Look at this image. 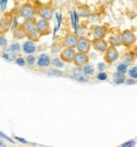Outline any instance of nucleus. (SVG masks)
Instances as JSON below:
<instances>
[{
	"label": "nucleus",
	"instance_id": "412c9836",
	"mask_svg": "<svg viewBox=\"0 0 137 147\" xmlns=\"http://www.w3.org/2000/svg\"><path fill=\"white\" fill-rule=\"evenodd\" d=\"M79 15H81V17H84V18L90 17L89 8H88V7H80V8H79Z\"/></svg>",
	"mask_w": 137,
	"mask_h": 147
},
{
	"label": "nucleus",
	"instance_id": "1a4fd4ad",
	"mask_svg": "<svg viewBox=\"0 0 137 147\" xmlns=\"http://www.w3.org/2000/svg\"><path fill=\"white\" fill-rule=\"evenodd\" d=\"M93 47H94V50L95 51H98V52H107V50H108V43H107V41L105 39H95L94 38L93 41Z\"/></svg>",
	"mask_w": 137,
	"mask_h": 147
},
{
	"label": "nucleus",
	"instance_id": "4be33fe9",
	"mask_svg": "<svg viewBox=\"0 0 137 147\" xmlns=\"http://www.w3.org/2000/svg\"><path fill=\"white\" fill-rule=\"evenodd\" d=\"M127 71H128V65L127 63H121V65H118L117 66V72L118 74H122V75H124Z\"/></svg>",
	"mask_w": 137,
	"mask_h": 147
},
{
	"label": "nucleus",
	"instance_id": "0eeeda50",
	"mask_svg": "<svg viewBox=\"0 0 137 147\" xmlns=\"http://www.w3.org/2000/svg\"><path fill=\"white\" fill-rule=\"evenodd\" d=\"M78 42H79L78 36L69 34L62 39V46L65 48H75V47H78Z\"/></svg>",
	"mask_w": 137,
	"mask_h": 147
},
{
	"label": "nucleus",
	"instance_id": "7ed1b4c3",
	"mask_svg": "<svg viewBox=\"0 0 137 147\" xmlns=\"http://www.w3.org/2000/svg\"><path fill=\"white\" fill-rule=\"evenodd\" d=\"M118 57H119V52H118V50L115 47H109L108 50H107V52L104 53V61L105 63H113L115 62V61L118 60Z\"/></svg>",
	"mask_w": 137,
	"mask_h": 147
},
{
	"label": "nucleus",
	"instance_id": "bb28decb",
	"mask_svg": "<svg viewBox=\"0 0 137 147\" xmlns=\"http://www.w3.org/2000/svg\"><path fill=\"white\" fill-rule=\"evenodd\" d=\"M15 63H17V65H19V66H26L27 61L24 60L23 57H17V59H15Z\"/></svg>",
	"mask_w": 137,
	"mask_h": 147
},
{
	"label": "nucleus",
	"instance_id": "5701e85b",
	"mask_svg": "<svg viewBox=\"0 0 137 147\" xmlns=\"http://www.w3.org/2000/svg\"><path fill=\"white\" fill-rule=\"evenodd\" d=\"M26 61H27V65L33 66L36 63V56L34 55H28V56L26 57Z\"/></svg>",
	"mask_w": 137,
	"mask_h": 147
},
{
	"label": "nucleus",
	"instance_id": "a211bd4d",
	"mask_svg": "<svg viewBox=\"0 0 137 147\" xmlns=\"http://www.w3.org/2000/svg\"><path fill=\"white\" fill-rule=\"evenodd\" d=\"M34 26H36V22L33 19H27V20H24V23L22 24V27L27 30V32H28L29 29H32Z\"/></svg>",
	"mask_w": 137,
	"mask_h": 147
},
{
	"label": "nucleus",
	"instance_id": "473e14b6",
	"mask_svg": "<svg viewBox=\"0 0 137 147\" xmlns=\"http://www.w3.org/2000/svg\"><path fill=\"white\" fill-rule=\"evenodd\" d=\"M0 46H1L3 48L7 46V39H5V37L4 36H1V38H0Z\"/></svg>",
	"mask_w": 137,
	"mask_h": 147
},
{
	"label": "nucleus",
	"instance_id": "f03ea898",
	"mask_svg": "<svg viewBox=\"0 0 137 147\" xmlns=\"http://www.w3.org/2000/svg\"><path fill=\"white\" fill-rule=\"evenodd\" d=\"M93 47V42L90 39H88L86 37H80L78 42V52H83V53H88L90 51V48Z\"/></svg>",
	"mask_w": 137,
	"mask_h": 147
},
{
	"label": "nucleus",
	"instance_id": "72a5a7b5",
	"mask_svg": "<svg viewBox=\"0 0 137 147\" xmlns=\"http://www.w3.org/2000/svg\"><path fill=\"white\" fill-rule=\"evenodd\" d=\"M48 75H56V76H61L62 74L60 71H57V70H52V71H48Z\"/></svg>",
	"mask_w": 137,
	"mask_h": 147
},
{
	"label": "nucleus",
	"instance_id": "f8f14e48",
	"mask_svg": "<svg viewBox=\"0 0 137 147\" xmlns=\"http://www.w3.org/2000/svg\"><path fill=\"white\" fill-rule=\"evenodd\" d=\"M88 62H89V56H88V53L78 52V55H76V57H75V61H74L75 65L76 66H85V65H88Z\"/></svg>",
	"mask_w": 137,
	"mask_h": 147
},
{
	"label": "nucleus",
	"instance_id": "20e7f679",
	"mask_svg": "<svg viewBox=\"0 0 137 147\" xmlns=\"http://www.w3.org/2000/svg\"><path fill=\"white\" fill-rule=\"evenodd\" d=\"M37 13L42 19L51 20V18L53 17V9L50 5H39L37 9Z\"/></svg>",
	"mask_w": 137,
	"mask_h": 147
},
{
	"label": "nucleus",
	"instance_id": "393cba45",
	"mask_svg": "<svg viewBox=\"0 0 137 147\" xmlns=\"http://www.w3.org/2000/svg\"><path fill=\"white\" fill-rule=\"evenodd\" d=\"M136 57L133 56V53H128L126 57H124V63H132L135 61Z\"/></svg>",
	"mask_w": 137,
	"mask_h": 147
},
{
	"label": "nucleus",
	"instance_id": "9d476101",
	"mask_svg": "<svg viewBox=\"0 0 137 147\" xmlns=\"http://www.w3.org/2000/svg\"><path fill=\"white\" fill-rule=\"evenodd\" d=\"M91 34L94 36L95 39H104L107 34V28L103 26H94L91 29Z\"/></svg>",
	"mask_w": 137,
	"mask_h": 147
},
{
	"label": "nucleus",
	"instance_id": "9b49d317",
	"mask_svg": "<svg viewBox=\"0 0 137 147\" xmlns=\"http://www.w3.org/2000/svg\"><path fill=\"white\" fill-rule=\"evenodd\" d=\"M51 61L52 60L50 59L47 53H41L37 59V67L38 69H46L47 66L51 65Z\"/></svg>",
	"mask_w": 137,
	"mask_h": 147
},
{
	"label": "nucleus",
	"instance_id": "f3484780",
	"mask_svg": "<svg viewBox=\"0 0 137 147\" xmlns=\"http://www.w3.org/2000/svg\"><path fill=\"white\" fill-rule=\"evenodd\" d=\"M127 80H126V76L124 75H122V74H118V72H115L114 75H113V82L114 84H124Z\"/></svg>",
	"mask_w": 137,
	"mask_h": 147
},
{
	"label": "nucleus",
	"instance_id": "cd10ccee",
	"mask_svg": "<svg viewBox=\"0 0 137 147\" xmlns=\"http://www.w3.org/2000/svg\"><path fill=\"white\" fill-rule=\"evenodd\" d=\"M136 146V141L132 140V141H128V142H124L123 145H121V147H135Z\"/></svg>",
	"mask_w": 137,
	"mask_h": 147
},
{
	"label": "nucleus",
	"instance_id": "f257e3e1",
	"mask_svg": "<svg viewBox=\"0 0 137 147\" xmlns=\"http://www.w3.org/2000/svg\"><path fill=\"white\" fill-rule=\"evenodd\" d=\"M121 37H122L123 46H126V47H131V46L135 45V42H136V36H135V33H133L132 30H128V29L123 30Z\"/></svg>",
	"mask_w": 137,
	"mask_h": 147
},
{
	"label": "nucleus",
	"instance_id": "6e6552de",
	"mask_svg": "<svg viewBox=\"0 0 137 147\" xmlns=\"http://www.w3.org/2000/svg\"><path fill=\"white\" fill-rule=\"evenodd\" d=\"M48 22H50V20H46V19H42L41 18V19H38L37 23H36V26H37V28L39 29L42 36H46L51 32V26Z\"/></svg>",
	"mask_w": 137,
	"mask_h": 147
},
{
	"label": "nucleus",
	"instance_id": "423d86ee",
	"mask_svg": "<svg viewBox=\"0 0 137 147\" xmlns=\"http://www.w3.org/2000/svg\"><path fill=\"white\" fill-rule=\"evenodd\" d=\"M20 17H23L24 19H33V15L36 13V9L32 7L30 4H24L22 8H20Z\"/></svg>",
	"mask_w": 137,
	"mask_h": 147
},
{
	"label": "nucleus",
	"instance_id": "4468645a",
	"mask_svg": "<svg viewBox=\"0 0 137 147\" xmlns=\"http://www.w3.org/2000/svg\"><path fill=\"white\" fill-rule=\"evenodd\" d=\"M22 50H23L24 53H27V55H33L36 52V50H37V47L34 46V42L29 41V39H28V41H26L23 43Z\"/></svg>",
	"mask_w": 137,
	"mask_h": 147
},
{
	"label": "nucleus",
	"instance_id": "aec40b11",
	"mask_svg": "<svg viewBox=\"0 0 137 147\" xmlns=\"http://www.w3.org/2000/svg\"><path fill=\"white\" fill-rule=\"evenodd\" d=\"M83 74L85 76H90V75H93L94 74V67L91 66V65H85V66H83Z\"/></svg>",
	"mask_w": 137,
	"mask_h": 147
},
{
	"label": "nucleus",
	"instance_id": "39448f33",
	"mask_svg": "<svg viewBox=\"0 0 137 147\" xmlns=\"http://www.w3.org/2000/svg\"><path fill=\"white\" fill-rule=\"evenodd\" d=\"M76 55L78 53H76V51L74 48H65V50H62V52H61V60L67 63L74 62Z\"/></svg>",
	"mask_w": 137,
	"mask_h": 147
},
{
	"label": "nucleus",
	"instance_id": "2eb2a0df",
	"mask_svg": "<svg viewBox=\"0 0 137 147\" xmlns=\"http://www.w3.org/2000/svg\"><path fill=\"white\" fill-rule=\"evenodd\" d=\"M27 36V30L23 28V27H17V29L14 30V38L15 39H22Z\"/></svg>",
	"mask_w": 137,
	"mask_h": 147
},
{
	"label": "nucleus",
	"instance_id": "a878e982",
	"mask_svg": "<svg viewBox=\"0 0 137 147\" xmlns=\"http://www.w3.org/2000/svg\"><path fill=\"white\" fill-rule=\"evenodd\" d=\"M10 51L13 52V53H15V52H19L20 51V45L19 43H13L10 46Z\"/></svg>",
	"mask_w": 137,
	"mask_h": 147
},
{
	"label": "nucleus",
	"instance_id": "6ab92c4d",
	"mask_svg": "<svg viewBox=\"0 0 137 147\" xmlns=\"http://www.w3.org/2000/svg\"><path fill=\"white\" fill-rule=\"evenodd\" d=\"M51 65H52L53 67H56V69H62L63 67V61L61 60V57L59 59V57H55V59H52V61H51Z\"/></svg>",
	"mask_w": 137,
	"mask_h": 147
},
{
	"label": "nucleus",
	"instance_id": "c85d7f7f",
	"mask_svg": "<svg viewBox=\"0 0 137 147\" xmlns=\"http://www.w3.org/2000/svg\"><path fill=\"white\" fill-rule=\"evenodd\" d=\"M97 79L98 80H100V81H104V80H107V74L105 72H98V75H97Z\"/></svg>",
	"mask_w": 137,
	"mask_h": 147
},
{
	"label": "nucleus",
	"instance_id": "2f4dec72",
	"mask_svg": "<svg viewBox=\"0 0 137 147\" xmlns=\"http://www.w3.org/2000/svg\"><path fill=\"white\" fill-rule=\"evenodd\" d=\"M105 67H107V66H105V63H104V62H100V63H98V70H99L100 72L104 71Z\"/></svg>",
	"mask_w": 137,
	"mask_h": 147
},
{
	"label": "nucleus",
	"instance_id": "e433bc0d",
	"mask_svg": "<svg viewBox=\"0 0 137 147\" xmlns=\"http://www.w3.org/2000/svg\"><path fill=\"white\" fill-rule=\"evenodd\" d=\"M132 53H133V56H135L136 59H137V47H135V50H133Z\"/></svg>",
	"mask_w": 137,
	"mask_h": 147
},
{
	"label": "nucleus",
	"instance_id": "7c9ffc66",
	"mask_svg": "<svg viewBox=\"0 0 137 147\" xmlns=\"http://www.w3.org/2000/svg\"><path fill=\"white\" fill-rule=\"evenodd\" d=\"M51 51H52L53 53H56V52H62V51H61V46H56V45L51 48Z\"/></svg>",
	"mask_w": 137,
	"mask_h": 147
},
{
	"label": "nucleus",
	"instance_id": "f704fd0d",
	"mask_svg": "<svg viewBox=\"0 0 137 147\" xmlns=\"http://www.w3.org/2000/svg\"><path fill=\"white\" fill-rule=\"evenodd\" d=\"M136 81H137V80H135V79H131V78H130V79H127L126 84H127V85H132V84H136Z\"/></svg>",
	"mask_w": 137,
	"mask_h": 147
},
{
	"label": "nucleus",
	"instance_id": "b1692460",
	"mask_svg": "<svg viewBox=\"0 0 137 147\" xmlns=\"http://www.w3.org/2000/svg\"><path fill=\"white\" fill-rule=\"evenodd\" d=\"M128 75L131 79H135V80H137V66H133L128 71Z\"/></svg>",
	"mask_w": 137,
	"mask_h": 147
},
{
	"label": "nucleus",
	"instance_id": "c9c22d12",
	"mask_svg": "<svg viewBox=\"0 0 137 147\" xmlns=\"http://www.w3.org/2000/svg\"><path fill=\"white\" fill-rule=\"evenodd\" d=\"M5 3H7V0H1V10L5 9Z\"/></svg>",
	"mask_w": 137,
	"mask_h": 147
},
{
	"label": "nucleus",
	"instance_id": "ddd939ff",
	"mask_svg": "<svg viewBox=\"0 0 137 147\" xmlns=\"http://www.w3.org/2000/svg\"><path fill=\"white\" fill-rule=\"evenodd\" d=\"M41 32H39V29L37 28V26H34L32 29H29L28 32H27V37H28L29 41H39V38H41Z\"/></svg>",
	"mask_w": 137,
	"mask_h": 147
},
{
	"label": "nucleus",
	"instance_id": "dca6fc26",
	"mask_svg": "<svg viewBox=\"0 0 137 147\" xmlns=\"http://www.w3.org/2000/svg\"><path fill=\"white\" fill-rule=\"evenodd\" d=\"M109 43H111L112 47H118V46L123 45V42H122V37L121 36H112L111 38H109Z\"/></svg>",
	"mask_w": 137,
	"mask_h": 147
},
{
	"label": "nucleus",
	"instance_id": "c756f323",
	"mask_svg": "<svg viewBox=\"0 0 137 147\" xmlns=\"http://www.w3.org/2000/svg\"><path fill=\"white\" fill-rule=\"evenodd\" d=\"M3 57H4V59H7L8 61H13L14 59H13V56H11L10 53H7V52H3ZM15 61V60H14Z\"/></svg>",
	"mask_w": 137,
	"mask_h": 147
},
{
	"label": "nucleus",
	"instance_id": "4c0bfd02",
	"mask_svg": "<svg viewBox=\"0 0 137 147\" xmlns=\"http://www.w3.org/2000/svg\"><path fill=\"white\" fill-rule=\"evenodd\" d=\"M0 147H7V146H5V142H4V141H1V142H0Z\"/></svg>",
	"mask_w": 137,
	"mask_h": 147
}]
</instances>
